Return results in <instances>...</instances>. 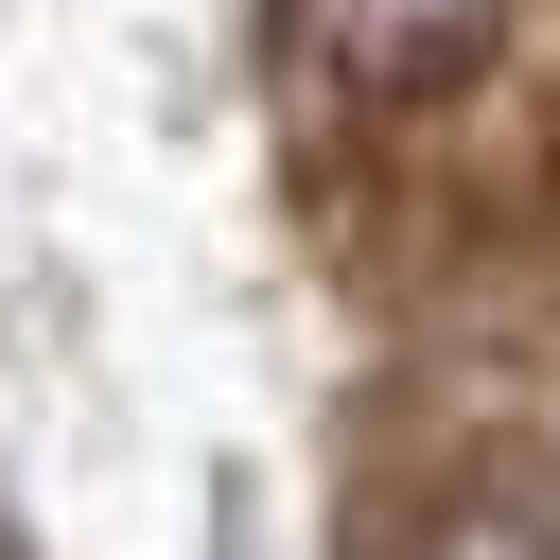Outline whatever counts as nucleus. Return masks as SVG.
Instances as JSON below:
<instances>
[{"label":"nucleus","mask_w":560,"mask_h":560,"mask_svg":"<svg viewBox=\"0 0 560 560\" xmlns=\"http://www.w3.org/2000/svg\"><path fill=\"white\" fill-rule=\"evenodd\" d=\"M438 560H560V542H525V525H455Z\"/></svg>","instance_id":"f257e3e1"}]
</instances>
